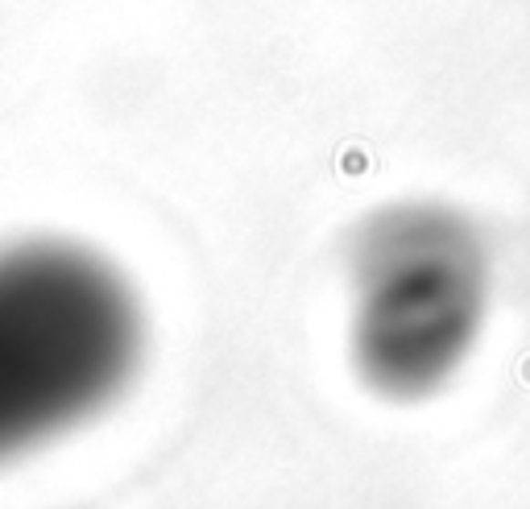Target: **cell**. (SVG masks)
I'll return each mask as SVG.
<instances>
[{"instance_id": "obj_2", "label": "cell", "mask_w": 530, "mask_h": 509, "mask_svg": "<svg viewBox=\"0 0 530 509\" xmlns=\"http://www.w3.org/2000/svg\"><path fill=\"white\" fill-rule=\"evenodd\" d=\"M489 249L464 212L431 199L378 207L348 249V352L369 390L427 398L476 348Z\"/></svg>"}, {"instance_id": "obj_1", "label": "cell", "mask_w": 530, "mask_h": 509, "mask_svg": "<svg viewBox=\"0 0 530 509\" xmlns=\"http://www.w3.org/2000/svg\"><path fill=\"white\" fill-rule=\"evenodd\" d=\"M145 360V306L104 253L0 244V464L109 410Z\"/></svg>"}]
</instances>
